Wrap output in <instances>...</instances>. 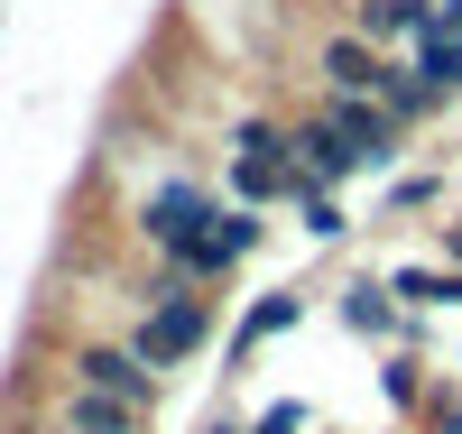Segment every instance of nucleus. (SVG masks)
<instances>
[{
    "instance_id": "obj_9",
    "label": "nucleus",
    "mask_w": 462,
    "mask_h": 434,
    "mask_svg": "<svg viewBox=\"0 0 462 434\" xmlns=\"http://www.w3.org/2000/svg\"><path fill=\"white\" fill-rule=\"evenodd\" d=\"M379 111H389V121H398V130L416 139V130H435L444 111H453V93H435L416 56H389V74H379Z\"/></svg>"
},
{
    "instance_id": "obj_1",
    "label": "nucleus",
    "mask_w": 462,
    "mask_h": 434,
    "mask_svg": "<svg viewBox=\"0 0 462 434\" xmlns=\"http://www.w3.org/2000/svg\"><path fill=\"white\" fill-rule=\"evenodd\" d=\"M213 204H222V194L204 185V176H158V185H148L139 194V204H130V241L148 250V259H185V250H195L204 241V222H213Z\"/></svg>"
},
{
    "instance_id": "obj_8",
    "label": "nucleus",
    "mask_w": 462,
    "mask_h": 434,
    "mask_svg": "<svg viewBox=\"0 0 462 434\" xmlns=\"http://www.w3.org/2000/svg\"><path fill=\"white\" fill-rule=\"evenodd\" d=\"M305 74H315V93H370L379 102V74H389V47H370V37L342 19V28H324L315 47H305Z\"/></svg>"
},
{
    "instance_id": "obj_10",
    "label": "nucleus",
    "mask_w": 462,
    "mask_h": 434,
    "mask_svg": "<svg viewBox=\"0 0 462 434\" xmlns=\"http://www.w3.org/2000/svg\"><path fill=\"white\" fill-rule=\"evenodd\" d=\"M379 278H389V296L416 305V314H462V268L453 259H379Z\"/></svg>"
},
{
    "instance_id": "obj_17",
    "label": "nucleus",
    "mask_w": 462,
    "mask_h": 434,
    "mask_svg": "<svg viewBox=\"0 0 462 434\" xmlns=\"http://www.w3.org/2000/svg\"><path fill=\"white\" fill-rule=\"evenodd\" d=\"M250 434H315V407H305V398H278V407L250 416Z\"/></svg>"
},
{
    "instance_id": "obj_16",
    "label": "nucleus",
    "mask_w": 462,
    "mask_h": 434,
    "mask_svg": "<svg viewBox=\"0 0 462 434\" xmlns=\"http://www.w3.org/2000/svg\"><path fill=\"white\" fill-rule=\"evenodd\" d=\"M407 56L426 65V84H435V93H453V102H462V37L426 28V37H416V47H407Z\"/></svg>"
},
{
    "instance_id": "obj_20",
    "label": "nucleus",
    "mask_w": 462,
    "mask_h": 434,
    "mask_svg": "<svg viewBox=\"0 0 462 434\" xmlns=\"http://www.w3.org/2000/svg\"><path fill=\"white\" fill-rule=\"evenodd\" d=\"M398 434H407V425H398Z\"/></svg>"
},
{
    "instance_id": "obj_15",
    "label": "nucleus",
    "mask_w": 462,
    "mask_h": 434,
    "mask_svg": "<svg viewBox=\"0 0 462 434\" xmlns=\"http://www.w3.org/2000/svg\"><path fill=\"white\" fill-rule=\"evenodd\" d=\"M407 434H462V370H435L426 407L407 416Z\"/></svg>"
},
{
    "instance_id": "obj_4",
    "label": "nucleus",
    "mask_w": 462,
    "mask_h": 434,
    "mask_svg": "<svg viewBox=\"0 0 462 434\" xmlns=\"http://www.w3.org/2000/svg\"><path fill=\"white\" fill-rule=\"evenodd\" d=\"M259 250H268V213H259V204H231V194H222V204H213V222H204V241L185 250L176 268H185L195 287H222V278H241Z\"/></svg>"
},
{
    "instance_id": "obj_19",
    "label": "nucleus",
    "mask_w": 462,
    "mask_h": 434,
    "mask_svg": "<svg viewBox=\"0 0 462 434\" xmlns=\"http://www.w3.org/2000/svg\"><path fill=\"white\" fill-rule=\"evenodd\" d=\"M204 434H250V416H231V407H213V416H204Z\"/></svg>"
},
{
    "instance_id": "obj_13",
    "label": "nucleus",
    "mask_w": 462,
    "mask_h": 434,
    "mask_svg": "<svg viewBox=\"0 0 462 434\" xmlns=\"http://www.w3.org/2000/svg\"><path fill=\"white\" fill-rule=\"evenodd\" d=\"M444 194H453V176H444V167H398V176H389V194H379V222H426Z\"/></svg>"
},
{
    "instance_id": "obj_2",
    "label": "nucleus",
    "mask_w": 462,
    "mask_h": 434,
    "mask_svg": "<svg viewBox=\"0 0 462 434\" xmlns=\"http://www.w3.org/2000/svg\"><path fill=\"white\" fill-rule=\"evenodd\" d=\"M324 305H333V324H342V333H361L370 351H389V342L426 351V333H435V324H426L416 305H398V296H389V278H379V268H361V278H342V287H333Z\"/></svg>"
},
{
    "instance_id": "obj_5",
    "label": "nucleus",
    "mask_w": 462,
    "mask_h": 434,
    "mask_svg": "<svg viewBox=\"0 0 462 434\" xmlns=\"http://www.w3.org/2000/svg\"><path fill=\"white\" fill-rule=\"evenodd\" d=\"M305 314H315V287H305V278H287V287H259V296L241 305V324L222 333V370H250L268 342H287V333L305 324Z\"/></svg>"
},
{
    "instance_id": "obj_6",
    "label": "nucleus",
    "mask_w": 462,
    "mask_h": 434,
    "mask_svg": "<svg viewBox=\"0 0 462 434\" xmlns=\"http://www.w3.org/2000/svg\"><path fill=\"white\" fill-rule=\"evenodd\" d=\"M315 111H324V121L352 139V148H361V176H398V167H407V148H416V139H407V130H398L370 93H315Z\"/></svg>"
},
{
    "instance_id": "obj_3",
    "label": "nucleus",
    "mask_w": 462,
    "mask_h": 434,
    "mask_svg": "<svg viewBox=\"0 0 462 434\" xmlns=\"http://www.w3.org/2000/svg\"><path fill=\"white\" fill-rule=\"evenodd\" d=\"M65 379H74V388H102V398H130V407H148V416L167 407V370H148L130 342H102V333H74V342H65Z\"/></svg>"
},
{
    "instance_id": "obj_14",
    "label": "nucleus",
    "mask_w": 462,
    "mask_h": 434,
    "mask_svg": "<svg viewBox=\"0 0 462 434\" xmlns=\"http://www.w3.org/2000/svg\"><path fill=\"white\" fill-rule=\"evenodd\" d=\"M287 213H296V231H305V241H315V250H342V241H352V231H361V222H352V204H342V194H296Z\"/></svg>"
},
{
    "instance_id": "obj_12",
    "label": "nucleus",
    "mask_w": 462,
    "mask_h": 434,
    "mask_svg": "<svg viewBox=\"0 0 462 434\" xmlns=\"http://www.w3.org/2000/svg\"><path fill=\"white\" fill-rule=\"evenodd\" d=\"M435 370H444V361H426V351H407V342H389V351H379V370H370V379H379V398H389V416H398V425L426 407Z\"/></svg>"
},
{
    "instance_id": "obj_11",
    "label": "nucleus",
    "mask_w": 462,
    "mask_h": 434,
    "mask_svg": "<svg viewBox=\"0 0 462 434\" xmlns=\"http://www.w3.org/2000/svg\"><path fill=\"white\" fill-rule=\"evenodd\" d=\"M352 28L370 37V47H389V56H407L416 37L435 28V0H352Z\"/></svg>"
},
{
    "instance_id": "obj_7",
    "label": "nucleus",
    "mask_w": 462,
    "mask_h": 434,
    "mask_svg": "<svg viewBox=\"0 0 462 434\" xmlns=\"http://www.w3.org/2000/svg\"><path fill=\"white\" fill-rule=\"evenodd\" d=\"M287 157H296V194H342L361 176V148L342 139L324 111H296V121H287Z\"/></svg>"
},
{
    "instance_id": "obj_18",
    "label": "nucleus",
    "mask_w": 462,
    "mask_h": 434,
    "mask_svg": "<svg viewBox=\"0 0 462 434\" xmlns=\"http://www.w3.org/2000/svg\"><path fill=\"white\" fill-rule=\"evenodd\" d=\"M435 259H453V268H462V213H444V222H435Z\"/></svg>"
}]
</instances>
